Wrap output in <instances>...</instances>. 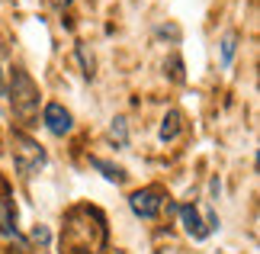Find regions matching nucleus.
Masks as SVG:
<instances>
[{"label": "nucleus", "mask_w": 260, "mask_h": 254, "mask_svg": "<svg viewBox=\"0 0 260 254\" xmlns=\"http://www.w3.org/2000/svg\"><path fill=\"white\" fill-rule=\"evenodd\" d=\"M109 138H113L119 148L128 145V119L125 116H116L113 119V126H109Z\"/></svg>", "instance_id": "nucleus-10"}, {"label": "nucleus", "mask_w": 260, "mask_h": 254, "mask_svg": "<svg viewBox=\"0 0 260 254\" xmlns=\"http://www.w3.org/2000/svg\"><path fill=\"white\" fill-rule=\"evenodd\" d=\"M171 74H174V80H183V62H180V58L171 62Z\"/></svg>", "instance_id": "nucleus-14"}, {"label": "nucleus", "mask_w": 260, "mask_h": 254, "mask_svg": "<svg viewBox=\"0 0 260 254\" xmlns=\"http://www.w3.org/2000/svg\"><path fill=\"white\" fill-rule=\"evenodd\" d=\"M32 241H39V245L45 248L48 241H52V232H48L45 225H36V229H32Z\"/></svg>", "instance_id": "nucleus-13"}, {"label": "nucleus", "mask_w": 260, "mask_h": 254, "mask_svg": "<svg viewBox=\"0 0 260 254\" xmlns=\"http://www.w3.org/2000/svg\"><path fill=\"white\" fill-rule=\"evenodd\" d=\"M0 87H4V71H0Z\"/></svg>", "instance_id": "nucleus-16"}, {"label": "nucleus", "mask_w": 260, "mask_h": 254, "mask_svg": "<svg viewBox=\"0 0 260 254\" xmlns=\"http://www.w3.org/2000/svg\"><path fill=\"white\" fill-rule=\"evenodd\" d=\"M77 58H81L84 77H93V55L87 52V42H77Z\"/></svg>", "instance_id": "nucleus-12"}, {"label": "nucleus", "mask_w": 260, "mask_h": 254, "mask_svg": "<svg viewBox=\"0 0 260 254\" xmlns=\"http://www.w3.org/2000/svg\"><path fill=\"white\" fill-rule=\"evenodd\" d=\"M209 190H212V196L218 200V196H222V180H218V177H212V184H209Z\"/></svg>", "instance_id": "nucleus-15"}, {"label": "nucleus", "mask_w": 260, "mask_h": 254, "mask_svg": "<svg viewBox=\"0 0 260 254\" xmlns=\"http://www.w3.org/2000/svg\"><path fill=\"white\" fill-rule=\"evenodd\" d=\"M0 235L7 241H16V245L26 251V241H23V235H19V229H16V209H13V200L10 196H0Z\"/></svg>", "instance_id": "nucleus-6"}, {"label": "nucleus", "mask_w": 260, "mask_h": 254, "mask_svg": "<svg viewBox=\"0 0 260 254\" xmlns=\"http://www.w3.org/2000/svg\"><path fill=\"white\" fill-rule=\"evenodd\" d=\"M90 164H93L100 174L109 180V184H125V171L119 167V164H113V161H106V158H90Z\"/></svg>", "instance_id": "nucleus-9"}, {"label": "nucleus", "mask_w": 260, "mask_h": 254, "mask_svg": "<svg viewBox=\"0 0 260 254\" xmlns=\"http://www.w3.org/2000/svg\"><path fill=\"white\" fill-rule=\"evenodd\" d=\"M164 206H171V203H167V190L157 187V184L142 187V190H135L132 196H128V209H132L138 219H157Z\"/></svg>", "instance_id": "nucleus-4"}, {"label": "nucleus", "mask_w": 260, "mask_h": 254, "mask_svg": "<svg viewBox=\"0 0 260 254\" xmlns=\"http://www.w3.org/2000/svg\"><path fill=\"white\" fill-rule=\"evenodd\" d=\"M106 219L96 206H81L64 212L61 225V254H106Z\"/></svg>", "instance_id": "nucleus-1"}, {"label": "nucleus", "mask_w": 260, "mask_h": 254, "mask_svg": "<svg viewBox=\"0 0 260 254\" xmlns=\"http://www.w3.org/2000/svg\"><path fill=\"white\" fill-rule=\"evenodd\" d=\"M177 212H180V222H183V232H186L193 241H203V238L209 235L206 222H203V216H199V209L193 206V203H183Z\"/></svg>", "instance_id": "nucleus-7"}, {"label": "nucleus", "mask_w": 260, "mask_h": 254, "mask_svg": "<svg viewBox=\"0 0 260 254\" xmlns=\"http://www.w3.org/2000/svg\"><path fill=\"white\" fill-rule=\"evenodd\" d=\"M42 123H45V129L52 132V135H68V132L74 129V119H71V113L61 106V103H45V109H42Z\"/></svg>", "instance_id": "nucleus-5"}, {"label": "nucleus", "mask_w": 260, "mask_h": 254, "mask_svg": "<svg viewBox=\"0 0 260 254\" xmlns=\"http://www.w3.org/2000/svg\"><path fill=\"white\" fill-rule=\"evenodd\" d=\"M10 106L19 119H36L39 113V87L19 65L10 68Z\"/></svg>", "instance_id": "nucleus-2"}, {"label": "nucleus", "mask_w": 260, "mask_h": 254, "mask_svg": "<svg viewBox=\"0 0 260 254\" xmlns=\"http://www.w3.org/2000/svg\"><path fill=\"white\" fill-rule=\"evenodd\" d=\"M235 52H238V33H225V39H222V68L232 65Z\"/></svg>", "instance_id": "nucleus-11"}, {"label": "nucleus", "mask_w": 260, "mask_h": 254, "mask_svg": "<svg viewBox=\"0 0 260 254\" xmlns=\"http://www.w3.org/2000/svg\"><path fill=\"white\" fill-rule=\"evenodd\" d=\"M10 145H13V164H16V171H19V177H36L39 171L45 167V161H48V155H45V148L39 145V142L32 138V135H26V132H10Z\"/></svg>", "instance_id": "nucleus-3"}, {"label": "nucleus", "mask_w": 260, "mask_h": 254, "mask_svg": "<svg viewBox=\"0 0 260 254\" xmlns=\"http://www.w3.org/2000/svg\"><path fill=\"white\" fill-rule=\"evenodd\" d=\"M180 132H183V113H180V109H167V116L161 119V129H157V138L164 142H174Z\"/></svg>", "instance_id": "nucleus-8"}]
</instances>
